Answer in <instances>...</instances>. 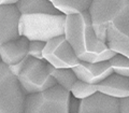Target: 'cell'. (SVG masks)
<instances>
[{"instance_id":"obj_1","label":"cell","mask_w":129,"mask_h":113,"mask_svg":"<svg viewBox=\"0 0 129 113\" xmlns=\"http://www.w3.org/2000/svg\"><path fill=\"white\" fill-rule=\"evenodd\" d=\"M63 36L76 57L82 62H101L110 59L115 53L97 38L88 11L66 15Z\"/></svg>"},{"instance_id":"obj_2","label":"cell","mask_w":129,"mask_h":113,"mask_svg":"<svg viewBox=\"0 0 129 113\" xmlns=\"http://www.w3.org/2000/svg\"><path fill=\"white\" fill-rule=\"evenodd\" d=\"M87 11L97 38L102 42L109 28L129 34V0H91Z\"/></svg>"},{"instance_id":"obj_3","label":"cell","mask_w":129,"mask_h":113,"mask_svg":"<svg viewBox=\"0 0 129 113\" xmlns=\"http://www.w3.org/2000/svg\"><path fill=\"white\" fill-rule=\"evenodd\" d=\"M9 68L16 76L19 87L25 95L44 91L56 84L48 70V64L44 59L27 55L21 62L9 66Z\"/></svg>"},{"instance_id":"obj_4","label":"cell","mask_w":129,"mask_h":113,"mask_svg":"<svg viewBox=\"0 0 129 113\" xmlns=\"http://www.w3.org/2000/svg\"><path fill=\"white\" fill-rule=\"evenodd\" d=\"M66 15L58 14H21L18 22L19 36L28 40H38L46 42L47 40L63 35Z\"/></svg>"},{"instance_id":"obj_5","label":"cell","mask_w":129,"mask_h":113,"mask_svg":"<svg viewBox=\"0 0 129 113\" xmlns=\"http://www.w3.org/2000/svg\"><path fill=\"white\" fill-rule=\"evenodd\" d=\"M70 98L69 91L55 84L44 91L25 95L24 113H69Z\"/></svg>"},{"instance_id":"obj_6","label":"cell","mask_w":129,"mask_h":113,"mask_svg":"<svg viewBox=\"0 0 129 113\" xmlns=\"http://www.w3.org/2000/svg\"><path fill=\"white\" fill-rule=\"evenodd\" d=\"M24 99L16 76L8 65L0 62V113H24Z\"/></svg>"},{"instance_id":"obj_7","label":"cell","mask_w":129,"mask_h":113,"mask_svg":"<svg viewBox=\"0 0 129 113\" xmlns=\"http://www.w3.org/2000/svg\"><path fill=\"white\" fill-rule=\"evenodd\" d=\"M42 58L54 68H72L80 63L63 35L47 40L42 51Z\"/></svg>"},{"instance_id":"obj_8","label":"cell","mask_w":129,"mask_h":113,"mask_svg":"<svg viewBox=\"0 0 129 113\" xmlns=\"http://www.w3.org/2000/svg\"><path fill=\"white\" fill-rule=\"evenodd\" d=\"M71 69L74 72L78 80L90 84H98L100 81L106 79L113 72L108 60L95 63L80 60V63L76 66L72 67Z\"/></svg>"},{"instance_id":"obj_9","label":"cell","mask_w":129,"mask_h":113,"mask_svg":"<svg viewBox=\"0 0 129 113\" xmlns=\"http://www.w3.org/2000/svg\"><path fill=\"white\" fill-rule=\"evenodd\" d=\"M79 113H118V98L96 92L79 101Z\"/></svg>"},{"instance_id":"obj_10","label":"cell","mask_w":129,"mask_h":113,"mask_svg":"<svg viewBox=\"0 0 129 113\" xmlns=\"http://www.w3.org/2000/svg\"><path fill=\"white\" fill-rule=\"evenodd\" d=\"M19 16L15 5H0V44L19 37Z\"/></svg>"},{"instance_id":"obj_11","label":"cell","mask_w":129,"mask_h":113,"mask_svg":"<svg viewBox=\"0 0 129 113\" xmlns=\"http://www.w3.org/2000/svg\"><path fill=\"white\" fill-rule=\"evenodd\" d=\"M28 42L29 40L27 38L19 36L16 39L0 44L1 62L8 66H12L21 62L24 57L28 55Z\"/></svg>"},{"instance_id":"obj_12","label":"cell","mask_w":129,"mask_h":113,"mask_svg":"<svg viewBox=\"0 0 129 113\" xmlns=\"http://www.w3.org/2000/svg\"><path fill=\"white\" fill-rule=\"evenodd\" d=\"M97 92L115 98L129 97V78L112 72L97 84Z\"/></svg>"},{"instance_id":"obj_13","label":"cell","mask_w":129,"mask_h":113,"mask_svg":"<svg viewBox=\"0 0 129 113\" xmlns=\"http://www.w3.org/2000/svg\"><path fill=\"white\" fill-rule=\"evenodd\" d=\"M16 9L21 14H58L60 12L48 0H18L15 3Z\"/></svg>"},{"instance_id":"obj_14","label":"cell","mask_w":129,"mask_h":113,"mask_svg":"<svg viewBox=\"0 0 129 113\" xmlns=\"http://www.w3.org/2000/svg\"><path fill=\"white\" fill-rule=\"evenodd\" d=\"M60 13L64 15L80 13L88 9L91 0H48Z\"/></svg>"},{"instance_id":"obj_15","label":"cell","mask_w":129,"mask_h":113,"mask_svg":"<svg viewBox=\"0 0 129 113\" xmlns=\"http://www.w3.org/2000/svg\"><path fill=\"white\" fill-rule=\"evenodd\" d=\"M48 70H50L51 75L56 81V84L70 92L72 85L76 81V76L71 68H54L51 65H48Z\"/></svg>"},{"instance_id":"obj_16","label":"cell","mask_w":129,"mask_h":113,"mask_svg":"<svg viewBox=\"0 0 129 113\" xmlns=\"http://www.w3.org/2000/svg\"><path fill=\"white\" fill-rule=\"evenodd\" d=\"M96 92H97V84L86 83V82H83V81L76 79V81L70 90V94L74 98L81 100V99H84L86 97L92 95Z\"/></svg>"},{"instance_id":"obj_17","label":"cell","mask_w":129,"mask_h":113,"mask_svg":"<svg viewBox=\"0 0 129 113\" xmlns=\"http://www.w3.org/2000/svg\"><path fill=\"white\" fill-rule=\"evenodd\" d=\"M109 64L114 73H117L124 76H129V58L128 56L115 53L110 59Z\"/></svg>"},{"instance_id":"obj_18","label":"cell","mask_w":129,"mask_h":113,"mask_svg":"<svg viewBox=\"0 0 129 113\" xmlns=\"http://www.w3.org/2000/svg\"><path fill=\"white\" fill-rule=\"evenodd\" d=\"M44 44H45V42L38 41V40H30L28 42V55L39 59H43L42 51H43Z\"/></svg>"},{"instance_id":"obj_19","label":"cell","mask_w":129,"mask_h":113,"mask_svg":"<svg viewBox=\"0 0 129 113\" xmlns=\"http://www.w3.org/2000/svg\"><path fill=\"white\" fill-rule=\"evenodd\" d=\"M129 112V98L122 97L118 98V113H128Z\"/></svg>"},{"instance_id":"obj_20","label":"cell","mask_w":129,"mask_h":113,"mask_svg":"<svg viewBox=\"0 0 129 113\" xmlns=\"http://www.w3.org/2000/svg\"><path fill=\"white\" fill-rule=\"evenodd\" d=\"M79 109V101L78 99L74 98L73 96H71L70 98V106H69V112H78Z\"/></svg>"},{"instance_id":"obj_21","label":"cell","mask_w":129,"mask_h":113,"mask_svg":"<svg viewBox=\"0 0 129 113\" xmlns=\"http://www.w3.org/2000/svg\"><path fill=\"white\" fill-rule=\"evenodd\" d=\"M18 0H0V5H15Z\"/></svg>"},{"instance_id":"obj_22","label":"cell","mask_w":129,"mask_h":113,"mask_svg":"<svg viewBox=\"0 0 129 113\" xmlns=\"http://www.w3.org/2000/svg\"><path fill=\"white\" fill-rule=\"evenodd\" d=\"M0 62H1V58H0Z\"/></svg>"}]
</instances>
